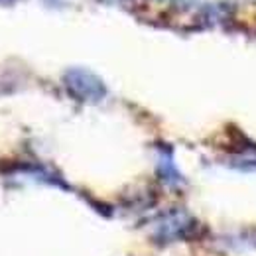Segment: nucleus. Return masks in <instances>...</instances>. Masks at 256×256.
I'll return each mask as SVG.
<instances>
[{"label":"nucleus","mask_w":256,"mask_h":256,"mask_svg":"<svg viewBox=\"0 0 256 256\" xmlns=\"http://www.w3.org/2000/svg\"><path fill=\"white\" fill-rule=\"evenodd\" d=\"M64 85L67 93L79 102H100L106 96V87L102 79L89 69L71 67L64 75Z\"/></svg>","instance_id":"nucleus-1"},{"label":"nucleus","mask_w":256,"mask_h":256,"mask_svg":"<svg viewBox=\"0 0 256 256\" xmlns=\"http://www.w3.org/2000/svg\"><path fill=\"white\" fill-rule=\"evenodd\" d=\"M193 228H195V221L192 215L182 209H174L164 213L158 219V223L154 226V238L162 244L188 238L190 234H193Z\"/></svg>","instance_id":"nucleus-2"},{"label":"nucleus","mask_w":256,"mask_h":256,"mask_svg":"<svg viewBox=\"0 0 256 256\" xmlns=\"http://www.w3.org/2000/svg\"><path fill=\"white\" fill-rule=\"evenodd\" d=\"M158 174H160L162 182H166V186H180L182 184V174L174 164V156L170 150H162L160 158H158Z\"/></svg>","instance_id":"nucleus-3"}]
</instances>
